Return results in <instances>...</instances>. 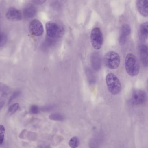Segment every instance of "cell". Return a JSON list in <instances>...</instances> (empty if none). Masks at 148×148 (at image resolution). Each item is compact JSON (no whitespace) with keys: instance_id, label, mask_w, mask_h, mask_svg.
<instances>
[{"instance_id":"6da1fadb","label":"cell","mask_w":148,"mask_h":148,"mask_svg":"<svg viewBox=\"0 0 148 148\" xmlns=\"http://www.w3.org/2000/svg\"><path fill=\"white\" fill-rule=\"evenodd\" d=\"M125 70L131 77H135L138 75L139 71V66L137 59L135 55L128 53L125 59Z\"/></svg>"},{"instance_id":"52a82bcc","label":"cell","mask_w":148,"mask_h":148,"mask_svg":"<svg viewBox=\"0 0 148 148\" xmlns=\"http://www.w3.org/2000/svg\"><path fill=\"white\" fill-rule=\"evenodd\" d=\"M29 31L33 35L35 36H40L44 32L43 25L40 21L34 20L30 23Z\"/></svg>"},{"instance_id":"5b68a950","label":"cell","mask_w":148,"mask_h":148,"mask_svg":"<svg viewBox=\"0 0 148 148\" xmlns=\"http://www.w3.org/2000/svg\"><path fill=\"white\" fill-rule=\"evenodd\" d=\"M92 45L94 49L99 50L103 43V34L100 28L95 27L92 30L90 34Z\"/></svg>"},{"instance_id":"5bb4252c","label":"cell","mask_w":148,"mask_h":148,"mask_svg":"<svg viewBox=\"0 0 148 148\" xmlns=\"http://www.w3.org/2000/svg\"><path fill=\"white\" fill-rule=\"evenodd\" d=\"M148 22H144L140 25L139 29V37L142 41H145L148 38Z\"/></svg>"},{"instance_id":"3957f363","label":"cell","mask_w":148,"mask_h":148,"mask_svg":"<svg viewBox=\"0 0 148 148\" xmlns=\"http://www.w3.org/2000/svg\"><path fill=\"white\" fill-rule=\"evenodd\" d=\"M46 29L47 35L52 38H60L64 32L63 25L55 21L47 22L46 25Z\"/></svg>"},{"instance_id":"603a6c76","label":"cell","mask_w":148,"mask_h":148,"mask_svg":"<svg viewBox=\"0 0 148 148\" xmlns=\"http://www.w3.org/2000/svg\"><path fill=\"white\" fill-rule=\"evenodd\" d=\"M20 92L19 91H15L13 94H12V96H11L10 98L9 99V101H8V104H10L13 100H14V99L18 97L20 95Z\"/></svg>"},{"instance_id":"cb8c5ba5","label":"cell","mask_w":148,"mask_h":148,"mask_svg":"<svg viewBox=\"0 0 148 148\" xmlns=\"http://www.w3.org/2000/svg\"><path fill=\"white\" fill-rule=\"evenodd\" d=\"M54 106L53 105H48L44 106L41 108V110L43 111H49L51 110L54 108Z\"/></svg>"},{"instance_id":"30bf717a","label":"cell","mask_w":148,"mask_h":148,"mask_svg":"<svg viewBox=\"0 0 148 148\" xmlns=\"http://www.w3.org/2000/svg\"><path fill=\"white\" fill-rule=\"evenodd\" d=\"M131 32V27L128 24L123 25L120 29V35L119 37V42L123 45L126 41L127 38L130 35Z\"/></svg>"},{"instance_id":"7c38bea8","label":"cell","mask_w":148,"mask_h":148,"mask_svg":"<svg viewBox=\"0 0 148 148\" xmlns=\"http://www.w3.org/2000/svg\"><path fill=\"white\" fill-rule=\"evenodd\" d=\"M139 58L145 67L148 66V47L145 45H142L139 48Z\"/></svg>"},{"instance_id":"2e32d148","label":"cell","mask_w":148,"mask_h":148,"mask_svg":"<svg viewBox=\"0 0 148 148\" xmlns=\"http://www.w3.org/2000/svg\"><path fill=\"white\" fill-rule=\"evenodd\" d=\"M79 144V140L77 137L74 136L72 138L69 142V145L71 148H77Z\"/></svg>"},{"instance_id":"8992f818","label":"cell","mask_w":148,"mask_h":148,"mask_svg":"<svg viewBox=\"0 0 148 148\" xmlns=\"http://www.w3.org/2000/svg\"><path fill=\"white\" fill-rule=\"evenodd\" d=\"M147 100V94L143 90H134L132 94L131 102L132 104L139 105L145 103Z\"/></svg>"},{"instance_id":"83f0119b","label":"cell","mask_w":148,"mask_h":148,"mask_svg":"<svg viewBox=\"0 0 148 148\" xmlns=\"http://www.w3.org/2000/svg\"><path fill=\"white\" fill-rule=\"evenodd\" d=\"M0 16H1V14H0Z\"/></svg>"},{"instance_id":"ac0fdd59","label":"cell","mask_w":148,"mask_h":148,"mask_svg":"<svg viewBox=\"0 0 148 148\" xmlns=\"http://www.w3.org/2000/svg\"><path fill=\"white\" fill-rule=\"evenodd\" d=\"M49 118L51 120L55 121H62L64 119V117L62 115L57 113L51 114L49 116Z\"/></svg>"},{"instance_id":"4fadbf2b","label":"cell","mask_w":148,"mask_h":148,"mask_svg":"<svg viewBox=\"0 0 148 148\" xmlns=\"http://www.w3.org/2000/svg\"><path fill=\"white\" fill-rule=\"evenodd\" d=\"M36 8L32 5L27 6L23 10V17L26 19H30L33 18L36 15Z\"/></svg>"},{"instance_id":"9c48e42d","label":"cell","mask_w":148,"mask_h":148,"mask_svg":"<svg viewBox=\"0 0 148 148\" xmlns=\"http://www.w3.org/2000/svg\"><path fill=\"white\" fill-rule=\"evenodd\" d=\"M148 0H137L136 6L138 12L144 17L148 15Z\"/></svg>"},{"instance_id":"44dd1931","label":"cell","mask_w":148,"mask_h":148,"mask_svg":"<svg viewBox=\"0 0 148 148\" xmlns=\"http://www.w3.org/2000/svg\"><path fill=\"white\" fill-rule=\"evenodd\" d=\"M7 95V94L3 93V94H2L1 97H0V111L2 109L5 102Z\"/></svg>"},{"instance_id":"ffe728a7","label":"cell","mask_w":148,"mask_h":148,"mask_svg":"<svg viewBox=\"0 0 148 148\" xmlns=\"http://www.w3.org/2000/svg\"><path fill=\"white\" fill-rule=\"evenodd\" d=\"M7 38L4 33L0 32V47L3 46L6 43Z\"/></svg>"},{"instance_id":"ba28073f","label":"cell","mask_w":148,"mask_h":148,"mask_svg":"<svg viewBox=\"0 0 148 148\" xmlns=\"http://www.w3.org/2000/svg\"><path fill=\"white\" fill-rule=\"evenodd\" d=\"M6 17L10 21H19L22 19V14L18 9L12 7L8 9L6 14Z\"/></svg>"},{"instance_id":"e0dca14e","label":"cell","mask_w":148,"mask_h":148,"mask_svg":"<svg viewBox=\"0 0 148 148\" xmlns=\"http://www.w3.org/2000/svg\"><path fill=\"white\" fill-rule=\"evenodd\" d=\"M11 92L10 88L6 85L0 83V93L7 94Z\"/></svg>"},{"instance_id":"7a4b0ae2","label":"cell","mask_w":148,"mask_h":148,"mask_svg":"<svg viewBox=\"0 0 148 148\" xmlns=\"http://www.w3.org/2000/svg\"><path fill=\"white\" fill-rule=\"evenodd\" d=\"M106 81L108 91L112 95H116L121 92V83L117 77L114 74L110 73L107 74Z\"/></svg>"},{"instance_id":"7402d4cb","label":"cell","mask_w":148,"mask_h":148,"mask_svg":"<svg viewBox=\"0 0 148 148\" xmlns=\"http://www.w3.org/2000/svg\"><path fill=\"white\" fill-rule=\"evenodd\" d=\"M30 111L32 114H38L39 112V109L37 106L34 105L31 106V108H30Z\"/></svg>"},{"instance_id":"4316f807","label":"cell","mask_w":148,"mask_h":148,"mask_svg":"<svg viewBox=\"0 0 148 148\" xmlns=\"http://www.w3.org/2000/svg\"><path fill=\"white\" fill-rule=\"evenodd\" d=\"M0 131L3 133H5V127L2 125H0Z\"/></svg>"},{"instance_id":"d4e9b609","label":"cell","mask_w":148,"mask_h":148,"mask_svg":"<svg viewBox=\"0 0 148 148\" xmlns=\"http://www.w3.org/2000/svg\"><path fill=\"white\" fill-rule=\"evenodd\" d=\"M34 3L38 5H42L47 1V0H33Z\"/></svg>"},{"instance_id":"8fae6325","label":"cell","mask_w":148,"mask_h":148,"mask_svg":"<svg viewBox=\"0 0 148 148\" xmlns=\"http://www.w3.org/2000/svg\"><path fill=\"white\" fill-rule=\"evenodd\" d=\"M92 67L95 71H99L101 68L102 59L100 54L98 52L93 53L91 56Z\"/></svg>"},{"instance_id":"9a60e30c","label":"cell","mask_w":148,"mask_h":148,"mask_svg":"<svg viewBox=\"0 0 148 148\" xmlns=\"http://www.w3.org/2000/svg\"><path fill=\"white\" fill-rule=\"evenodd\" d=\"M86 77H87L88 82L90 84H92L95 83L96 82V79H95V76H94L92 71L89 68H87L86 70Z\"/></svg>"},{"instance_id":"484cf974","label":"cell","mask_w":148,"mask_h":148,"mask_svg":"<svg viewBox=\"0 0 148 148\" xmlns=\"http://www.w3.org/2000/svg\"><path fill=\"white\" fill-rule=\"evenodd\" d=\"M3 132H1L0 133V145L2 144L3 143L4 140V137H5V135Z\"/></svg>"},{"instance_id":"d6986e66","label":"cell","mask_w":148,"mask_h":148,"mask_svg":"<svg viewBox=\"0 0 148 148\" xmlns=\"http://www.w3.org/2000/svg\"><path fill=\"white\" fill-rule=\"evenodd\" d=\"M19 106V105L18 103L14 104L12 105L8 109V114L11 115L15 113L18 109Z\"/></svg>"},{"instance_id":"277c9868","label":"cell","mask_w":148,"mask_h":148,"mask_svg":"<svg viewBox=\"0 0 148 148\" xmlns=\"http://www.w3.org/2000/svg\"><path fill=\"white\" fill-rule=\"evenodd\" d=\"M104 61L106 66L109 69H116L120 64V57L116 52L111 51L105 54Z\"/></svg>"}]
</instances>
